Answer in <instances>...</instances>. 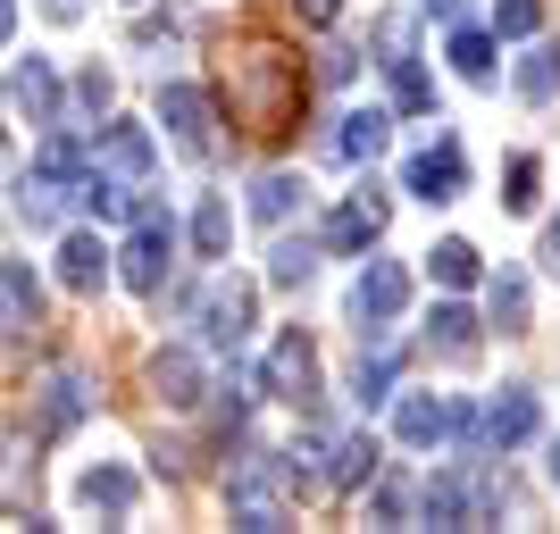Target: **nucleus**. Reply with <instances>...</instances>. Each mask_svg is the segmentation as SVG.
Segmentation results:
<instances>
[{"mask_svg":"<svg viewBox=\"0 0 560 534\" xmlns=\"http://www.w3.org/2000/svg\"><path fill=\"white\" fill-rule=\"evenodd\" d=\"M43 393H50V426H75V418H84V376H50Z\"/></svg>","mask_w":560,"mask_h":534,"instance_id":"29","label":"nucleus"},{"mask_svg":"<svg viewBox=\"0 0 560 534\" xmlns=\"http://www.w3.org/2000/svg\"><path fill=\"white\" fill-rule=\"evenodd\" d=\"M552 485H560V442H552Z\"/></svg>","mask_w":560,"mask_h":534,"instance_id":"40","label":"nucleus"},{"mask_svg":"<svg viewBox=\"0 0 560 534\" xmlns=\"http://www.w3.org/2000/svg\"><path fill=\"white\" fill-rule=\"evenodd\" d=\"M486 309H493V325H502V334H518V325H527V276H518V268H502V276L486 284Z\"/></svg>","mask_w":560,"mask_h":534,"instance_id":"18","label":"nucleus"},{"mask_svg":"<svg viewBox=\"0 0 560 534\" xmlns=\"http://www.w3.org/2000/svg\"><path fill=\"white\" fill-rule=\"evenodd\" d=\"M18 100H25L34 117H50V100H59V75H50L43 59H25V68H18Z\"/></svg>","mask_w":560,"mask_h":534,"instance_id":"27","label":"nucleus"},{"mask_svg":"<svg viewBox=\"0 0 560 534\" xmlns=\"http://www.w3.org/2000/svg\"><path fill=\"white\" fill-rule=\"evenodd\" d=\"M401 185L419 192V201H460V192H468V159H460V142H435V151H419V159L401 167Z\"/></svg>","mask_w":560,"mask_h":534,"instance_id":"5","label":"nucleus"},{"mask_svg":"<svg viewBox=\"0 0 560 534\" xmlns=\"http://www.w3.org/2000/svg\"><path fill=\"white\" fill-rule=\"evenodd\" d=\"M427 343L444 351L452 368H468V359H477V318H468L460 301H444V309H435V318H427Z\"/></svg>","mask_w":560,"mask_h":534,"instance_id":"13","label":"nucleus"},{"mask_svg":"<svg viewBox=\"0 0 560 534\" xmlns=\"http://www.w3.org/2000/svg\"><path fill=\"white\" fill-rule=\"evenodd\" d=\"M160 117H167V134L185 142L192 159L210 151V93H201V84H167V93H160Z\"/></svg>","mask_w":560,"mask_h":534,"instance_id":"8","label":"nucleus"},{"mask_svg":"<svg viewBox=\"0 0 560 534\" xmlns=\"http://www.w3.org/2000/svg\"><path fill=\"white\" fill-rule=\"evenodd\" d=\"M536 25H544L536 0H493V34H511V43H518V34H536Z\"/></svg>","mask_w":560,"mask_h":534,"instance_id":"31","label":"nucleus"},{"mask_svg":"<svg viewBox=\"0 0 560 534\" xmlns=\"http://www.w3.org/2000/svg\"><path fill=\"white\" fill-rule=\"evenodd\" d=\"M351 393L369 401V410H376V401H394V351H376V359H360V376H351Z\"/></svg>","mask_w":560,"mask_h":534,"instance_id":"28","label":"nucleus"},{"mask_svg":"<svg viewBox=\"0 0 560 534\" xmlns=\"http://www.w3.org/2000/svg\"><path fill=\"white\" fill-rule=\"evenodd\" d=\"M385 68H394V100H401V109H427V100H435V93H427V75H419V59H410V50H401V59H385Z\"/></svg>","mask_w":560,"mask_h":534,"instance_id":"30","label":"nucleus"},{"mask_svg":"<svg viewBox=\"0 0 560 534\" xmlns=\"http://www.w3.org/2000/svg\"><path fill=\"white\" fill-rule=\"evenodd\" d=\"M394 435L419 442V451H427V442H444L452 435V401L444 393H401L394 401Z\"/></svg>","mask_w":560,"mask_h":534,"instance_id":"9","label":"nucleus"},{"mask_svg":"<svg viewBox=\"0 0 560 534\" xmlns=\"http://www.w3.org/2000/svg\"><path fill=\"white\" fill-rule=\"evenodd\" d=\"M427 526H468V485L460 476H435V485H427Z\"/></svg>","mask_w":560,"mask_h":534,"instance_id":"25","label":"nucleus"},{"mask_svg":"<svg viewBox=\"0 0 560 534\" xmlns=\"http://www.w3.org/2000/svg\"><path fill=\"white\" fill-rule=\"evenodd\" d=\"M101 268H109V259H101V242H93V234H68V242H59V276H68L75 293H93V284H101Z\"/></svg>","mask_w":560,"mask_h":534,"instance_id":"19","label":"nucleus"},{"mask_svg":"<svg viewBox=\"0 0 560 534\" xmlns=\"http://www.w3.org/2000/svg\"><path fill=\"white\" fill-rule=\"evenodd\" d=\"M318 276V242L310 234H284L277 251H268V284H310Z\"/></svg>","mask_w":560,"mask_h":534,"instance_id":"17","label":"nucleus"},{"mask_svg":"<svg viewBox=\"0 0 560 534\" xmlns=\"http://www.w3.org/2000/svg\"><path fill=\"white\" fill-rule=\"evenodd\" d=\"M502 185H511V192H502L511 210H536V185H544V167H536V159H511V176H502Z\"/></svg>","mask_w":560,"mask_h":534,"instance_id":"32","label":"nucleus"},{"mask_svg":"<svg viewBox=\"0 0 560 534\" xmlns=\"http://www.w3.org/2000/svg\"><path fill=\"white\" fill-rule=\"evenodd\" d=\"M351 68H360L351 50H327V59H318V75H327V84H351Z\"/></svg>","mask_w":560,"mask_h":534,"instance_id":"35","label":"nucleus"},{"mask_svg":"<svg viewBox=\"0 0 560 534\" xmlns=\"http://www.w3.org/2000/svg\"><path fill=\"white\" fill-rule=\"evenodd\" d=\"M151 393L192 410V401H201V359H192V351H160V359H151Z\"/></svg>","mask_w":560,"mask_h":534,"instance_id":"12","label":"nucleus"},{"mask_svg":"<svg viewBox=\"0 0 560 534\" xmlns=\"http://www.w3.org/2000/svg\"><path fill=\"white\" fill-rule=\"evenodd\" d=\"M518 93H527V100H552L560 93V43H536L527 59H518Z\"/></svg>","mask_w":560,"mask_h":534,"instance_id":"22","label":"nucleus"},{"mask_svg":"<svg viewBox=\"0 0 560 534\" xmlns=\"http://www.w3.org/2000/svg\"><path fill=\"white\" fill-rule=\"evenodd\" d=\"M259 393H277V401H318V351H310V334H277L268 368H259Z\"/></svg>","mask_w":560,"mask_h":534,"instance_id":"4","label":"nucleus"},{"mask_svg":"<svg viewBox=\"0 0 560 534\" xmlns=\"http://www.w3.org/2000/svg\"><path fill=\"white\" fill-rule=\"evenodd\" d=\"M376 467H385V451H376V435H343L327 451V485H369Z\"/></svg>","mask_w":560,"mask_h":534,"instance_id":"14","label":"nucleus"},{"mask_svg":"<svg viewBox=\"0 0 560 534\" xmlns=\"http://www.w3.org/2000/svg\"><path fill=\"white\" fill-rule=\"evenodd\" d=\"M226 93H234V117H243L252 134H284V126L302 117V68H293L284 50H243Z\"/></svg>","mask_w":560,"mask_h":534,"instance_id":"1","label":"nucleus"},{"mask_svg":"<svg viewBox=\"0 0 560 534\" xmlns=\"http://www.w3.org/2000/svg\"><path fill=\"white\" fill-rule=\"evenodd\" d=\"M9 25H18V9H9V0H0V43H9Z\"/></svg>","mask_w":560,"mask_h":534,"instance_id":"39","label":"nucleus"},{"mask_svg":"<svg viewBox=\"0 0 560 534\" xmlns=\"http://www.w3.org/2000/svg\"><path fill=\"white\" fill-rule=\"evenodd\" d=\"M201 334L210 343H243L252 334V284H218L210 301H201Z\"/></svg>","mask_w":560,"mask_h":534,"instance_id":"10","label":"nucleus"},{"mask_svg":"<svg viewBox=\"0 0 560 534\" xmlns=\"http://www.w3.org/2000/svg\"><path fill=\"white\" fill-rule=\"evenodd\" d=\"M452 68H460L468 84H493V34H477V25H460V34H452Z\"/></svg>","mask_w":560,"mask_h":534,"instance_id":"23","label":"nucleus"},{"mask_svg":"<svg viewBox=\"0 0 560 534\" xmlns=\"http://www.w3.org/2000/svg\"><path fill=\"white\" fill-rule=\"evenodd\" d=\"M43 9H50L59 25H75V17H84V0H43Z\"/></svg>","mask_w":560,"mask_h":534,"instance_id":"37","label":"nucleus"},{"mask_svg":"<svg viewBox=\"0 0 560 534\" xmlns=\"http://www.w3.org/2000/svg\"><path fill=\"white\" fill-rule=\"evenodd\" d=\"M536 426H544L536 393H527V384H502V401H493L486 418H477V442H502V451H511V442H527Z\"/></svg>","mask_w":560,"mask_h":534,"instance_id":"7","label":"nucleus"},{"mask_svg":"<svg viewBox=\"0 0 560 534\" xmlns=\"http://www.w3.org/2000/svg\"><path fill=\"white\" fill-rule=\"evenodd\" d=\"M544 268H552V276H560V217H552V226H544Z\"/></svg>","mask_w":560,"mask_h":534,"instance_id":"36","label":"nucleus"},{"mask_svg":"<svg viewBox=\"0 0 560 534\" xmlns=\"http://www.w3.org/2000/svg\"><path fill=\"white\" fill-rule=\"evenodd\" d=\"M401 301H410L401 259H369L360 284H351V318H360V334H385V318H401Z\"/></svg>","mask_w":560,"mask_h":534,"instance_id":"3","label":"nucleus"},{"mask_svg":"<svg viewBox=\"0 0 560 534\" xmlns=\"http://www.w3.org/2000/svg\"><path fill=\"white\" fill-rule=\"evenodd\" d=\"M385 134H394V117L385 109H351V117H335V159H376V151H385Z\"/></svg>","mask_w":560,"mask_h":534,"instance_id":"11","label":"nucleus"},{"mask_svg":"<svg viewBox=\"0 0 560 534\" xmlns=\"http://www.w3.org/2000/svg\"><path fill=\"white\" fill-rule=\"evenodd\" d=\"M419 9H427V17H460L468 0H419Z\"/></svg>","mask_w":560,"mask_h":534,"instance_id":"38","label":"nucleus"},{"mask_svg":"<svg viewBox=\"0 0 560 534\" xmlns=\"http://www.w3.org/2000/svg\"><path fill=\"white\" fill-rule=\"evenodd\" d=\"M167 259H176V217L135 201V242H126V284L135 293H160L167 284Z\"/></svg>","mask_w":560,"mask_h":534,"instance_id":"2","label":"nucleus"},{"mask_svg":"<svg viewBox=\"0 0 560 534\" xmlns=\"http://www.w3.org/2000/svg\"><path fill=\"white\" fill-rule=\"evenodd\" d=\"M335 9H343V0H293V17H302V25H335Z\"/></svg>","mask_w":560,"mask_h":534,"instance_id":"34","label":"nucleus"},{"mask_svg":"<svg viewBox=\"0 0 560 534\" xmlns=\"http://www.w3.org/2000/svg\"><path fill=\"white\" fill-rule=\"evenodd\" d=\"M376 234H385V192H376V185H360V192L343 201V210L327 217V251H369Z\"/></svg>","mask_w":560,"mask_h":534,"instance_id":"6","label":"nucleus"},{"mask_svg":"<svg viewBox=\"0 0 560 534\" xmlns=\"http://www.w3.org/2000/svg\"><path fill=\"white\" fill-rule=\"evenodd\" d=\"M376 43H385V59H401L410 50V17H376Z\"/></svg>","mask_w":560,"mask_h":534,"instance_id":"33","label":"nucleus"},{"mask_svg":"<svg viewBox=\"0 0 560 534\" xmlns=\"http://www.w3.org/2000/svg\"><path fill=\"white\" fill-rule=\"evenodd\" d=\"M293 201H302V176H259V185H252V217H259V226H284Z\"/></svg>","mask_w":560,"mask_h":534,"instance_id":"20","label":"nucleus"},{"mask_svg":"<svg viewBox=\"0 0 560 534\" xmlns=\"http://www.w3.org/2000/svg\"><path fill=\"white\" fill-rule=\"evenodd\" d=\"M101 159H109L117 176H151V134H142V126H126V117H117L109 134H101Z\"/></svg>","mask_w":560,"mask_h":534,"instance_id":"16","label":"nucleus"},{"mask_svg":"<svg viewBox=\"0 0 560 534\" xmlns=\"http://www.w3.org/2000/svg\"><path fill=\"white\" fill-rule=\"evenodd\" d=\"M75 501L101 510V518H126V510H135V476H126V467H93V476L75 485Z\"/></svg>","mask_w":560,"mask_h":534,"instance_id":"15","label":"nucleus"},{"mask_svg":"<svg viewBox=\"0 0 560 534\" xmlns=\"http://www.w3.org/2000/svg\"><path fill=\"white\" fill-rule=\"evenodd\" d=\"M427 259H435V276H444L452 293H468V284L486 276V259H477V242H460V234H452V242H435Z\"/></svg>","mask_w":560,"mask_h":534,"instance_id":"21","label":"nucleus"},{"mask_svg":"<svg viewBox=\"0 0 560 534\" xmlns=\"http://www.w3.org/2000/svg\"><path fill=\"white\" fill-rule=\"evenodd\" d=\"M34 309H43V293H34V276H25L18 259H9V268H0V318H9V325H25Z\"/></svg>","mask_w":560,"mask_h":534,"instance_id":"24","label":"nucleus"},{"mask_svg":"<svg viewBox=\"0 0 560 534\" xmlns=\"http://www.w3.org/2000/svg\"><path fill=\"white\" fill-rule=\"evenodd\" d=\"M226 234H234V210H226V201H201V210H192V242H201V259L226 251Z\"/></svg>","mask_w":560,"mask_h":534,"instance_id":"26","label":"nucleus"}]
</instances>
